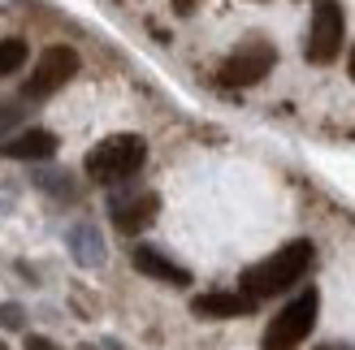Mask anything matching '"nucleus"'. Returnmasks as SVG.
<instances>
[{
	"instance_id": "f03ea898",
	"label": "nucleus",
	"mask_w": 355,
	"mask_h": 350,
	"mask_svg": "<svg viewBox=\"0 0 355 350\" xmlns=\"http://www.w3.org/2000/svg\"><path fill=\"white\" fill-rule=\"evenodd\" d=\"M144 160H148V138L144 134H109L87 151L83 169L96 186H121L144 169Z\"/></svg>"
},
{
	"instance_id": "6ab92c4d",
	"label": "nucleus",
	"mask_w": 355,
	"mask_h": 350,
	"mask_svg": "<svg viewBox=\"0 0 355 350\" xmlns=\"http://www.w3.org/2000/svg\"><path fill=\"white\" fill-rule=\"evenodd\" d=\"M9 203H13V199L5 195V190H0V212H9Z\"/></svg>"
},
{
	"instance_id": "5701e85b",
	"label": "nucleus",
	"mask_w": 355,
	"mask_h": 350,
	"mask_svg": "<svg viewBox=\"0 0 355 350\" xmlns=\"http://www.w3.org/2000/svg\"><path fill=\"white\" fill-rule=\"evenodd\" d=\"M0 350H9V346H5V342H0Z\"/></svg>"
},
{
	"instance_id": "412c9836",
	"label": "nucleus",
	"mask_w": 355,
	"mask_h": 350,
	"mask_svg": "<svg viewBox=\"0 0 355 350\" xmlns=\"http://www.w3.org/2000/svg\"><path fill=\"white\" fill-rule=\"evenodd\" d=\"M316 350H343V346H316Z\"/></svg>"
},
{
	"instance_id": "20e7f679",
	"label": "nucleus",
	"mask_w": 355,
	"mask_h": 350,
	"mask_svg": "<svg viewBox=\"0 0 355 350\" xmlns=\"http://www.w3.org/2000/svg\"><path fill=\"white\" fill-rule=\"evenodd\" d=\"M343 39H347V13H343V5H338V0H316L304 57L312 65H334L338 52H343Z\"/></svg>"
},
{
	"instance_id": "7ed1b4c3",
	"label": "nucleus",
	"mask_w": 355,
	"mask_h": 350,
	"mask_svg": "<svg viewBox=\"0 0 355 350\" xmlns=\"http://www.w3.org/2000/svg\"><path fill=\"white\" fill-rule=\"evenodd\" d=\"M316 316H321V290H299L295 299L269 320L260 338V350H299L308 342V333L316 329Z\"/></svg>"
},
{
	"instance_id": "2eb2a0df",
	"label": "nucleus",
	"mask_w": 355,
	"mask_h": 350,
	"mask_svg": "<svg viewBox=\"0 0 355 350\" xmlns=\"http://www.w3.org/2000/svg\"><path fill=\"white\" fill-rule=\"evenodd\" d=\"M22 350H65L57 338H48V333H26L22 338Z\"/></svg>"
},
{
	"instance_id": "39448f33",
	"label": "nucleus",
	"mask_w": 355,
	"mask_h": 350,
	"mask_svg": "<svg viewBox=\"0 0 355 350\" xmlns=\"http://www.w3.org/2000/svg\"><path fill=\"white\" fill-rule=\"evenodd\" d=\"M277 65V48L269 39H247L243 48H234L217 69L221 86H256L269 69Z\"/></svg>"
},
{
	"instance_id": "6e6552de",
	"label": "nucleus",
	"mask_w": 355,
	"mask_h": 350,
	"mask_svg": "<svg viewBox=\"0 0 355 350\" xmlns=\"http://www.w3.org/2000/svg\"><path fill=\"white\" fill-rule=\"evenodd\" d=\"M57 147H61V138L52 134V130L31 126V130H22V134L5 138V143H0V156H9V160H26V165H40V160H52V156H57Z\"/></svg>"
},
{
	"instance_id": "aec40b11",
	"label": "nucleus",
	"mask_w": 355,
	"mask_h": 350,
	"mask_svg": "<svg viewBox=\"0 0 355 350\" xmlns=\"http://www.w3.org/2000/svg\"><path fill=\"white\" fill-rule=\"evenodd\" d=\"M104 350H121V346H117V342H113V338H109V342H104Z\"/></svg>"
},
{
	"instance_id": "0eeeda50",
	"label": "nucleus",
	"mask_w": 355,
	"mask_h": 350,
	"mask_svg": "<svg viewBox=\"0 0 355 350\" xmlns=\"http://www.w3.org/2000/svg\"><path fill=\"white\" fill-rule=\"evenodd\" d=\"M156 212H161V195L156 190H135V195H113L109 199V221L117 234H144L148 225L156 221Z\"/></svg>"
},
{
	"instance_id": "423d86ee",
	"label": "nucleus",
	"mask_w": 355,
	"mask_h": 350,
	"mask_svg": "<svg viewBox=\"0 0 355 350\" xmlns=\"http://www.w3.org/2000/svg\"><path fill=\"white\" fill-rule=\"evenodd\" d=\"M78 52L74 48H65V44H52V48H44V57H40V65L31 69V78L22 82V95L26 100H48V95H57L61 86L78 74Z\"/></svg>"
},
{
	"instance_id": "1a4fd4ad",
	"label": "nucleus",
	"mask_w": 355,
	"mask_h": 350,
	"mask_svg": "<svg viewBox=\"0 0 355 350\" xmlns=\"http://www.w3.org/2000/svg\"><path fill=\"white\" fill-rule=\"evenodd\" d=\"M130 264L144 273V277H152V282H165V286H191V273L182 268V264H173V259L165 255V251H156V247H148V242H139V247L130 251Z\"/></svg>"
},
{
	"instance_id": "4be33fe9",
	"label": "nucleus",
	"mask_w": 355,
	"mask_h": 350,
	"mask_svg": "<svg viewBox=\"0 0 355 350\" xmlns=\"http://www.w3.org/2000/svg\"><path fill=\"white\" fill-rule=\"evenodd\" d=\"M78 350H100V346H78Z\"/></svg>"
},
{
	"instance_id": "f8f14e48",
	"label": "nucleus",
	"mask_w": 355,
	"mask_h": 350,
	"mask_svg": "<svg viewBox=\"0 0 355 350\" xmlns=\"http://www.w3.org/2000/svg\"><path fill=\"white\" fill-rule=\"evenodd\" d=\"M35 186H40L44 190V195H52V199H61V203H69V199H74L78 195V190H74V178H69V173H61V169H40V173H35Z\"/></svg>"
},
{
	"instance_id": "a211bd4d",
	"label": "nucleus",
	"mask_w": 355,
	"mask_h": 350,
	"mask_svg": "<svg viewBox=\"0 0 355 350\" xmlns=\"http://www.w3.org/2000/svg\"><path fill=\"white\" fill-rule=\"evenodd\" d=\"M347 74H351V82H355V48H351V57H347Z\"/></svg>"
},
{
	"instance_id": "9b49d317",
	"label": "nucleus",
	"mask_w": 355,
	"mask_h": 350,
	"mask_svg": "<svg viewBox=\"0 0 355 350\" xmlns=\"http://www.w3.org/2000/svg\"><path fill=\"white\" fill-rule=\"evenodd\" d=\"M65 247H69V255H74V264H83V268H100L104 259H109V247H104V234L96 230L92 221H78L74 230L65 234Z\"/></svg>"
},
{
	"instance_id": "f257e3e1",
	"label": "nucleus",
	"mask_w": 355,
	"mask_h": 350,
	"mask_svg": "<svg viewBox=\"0 0 355 350\" xmlns=\"http://www.w3.org/2000/svg\"><path fill=\"white\" fill-rule=\"evenodd\" d=\"M312 259H316V247L308 238H295L282 251H273L269 259H260V264L247 268L239 277V294H247L252 303L277 299V294H286V290H295L299 282H304L308 268H312Z\"/></svg>"
},
{
	"instance_id": "9d476101",
	"label": "nucleus",
	"mask_w": 355,
	"mask_h": 350,
	"mask_svg": "<svg viewBox=\"0 0 355 350\" xmlns=\"http://www.w3.org/2000/svg\"><path fill=\"white\" fill-rule=\"evenodd\" d=\"M191 311L204 320H234V316H247V311H256V303L247 299L239 290H208L200 299H191Z\"/></svg>"
},
{
	"instance_id": "ddd939ff",
	"label": "nucleus",
	"mask_w": 355,
	"mask_h": 350,
	"mask_svg": "<svg viewBox=\"0 0 355 350\" xmlns=\"http://www.w3.org/2000/svg\"><path fill=\"white\" fill-rule=\"evenodd\" d=\"M26 65V39H0V78L17 74Z\"/></svg>"
},
{
	"instance_id": "f3484780",
	"label": "nucleus",
	"mask_w": 355,
	"mask_h": 350,
	"mask_svg": "<svg viewBox=\"0 0 355 350\" xmlns=\"http://www.w3.org/2000/svg\"><path fill=\"white\" fill-rule=\"evenodd\" d=\"M195 9H200V0H173V13L178 17H191Z\"/></svg>"
},
{
	"instance_id": "dca6fc26",
	"label": "nucleus",
	"mask_w": 355,
	"mask_h": 350,
	"mask_svg": "<svg viewBox=\"0 0 355 350\" xmlns=\"http://www.w3.org/2000/svg\"><path fill=\"white\" fill-rule=\"evenodd\" d=\"M17 121H22V113H17V104H0V134L17 130Z\"/></svg>"
},
{
	"instance_id": "4468645a",
	"label": "nucleus",
	"mask_w": 355,
	"mask_h": 350,
	"mask_svg": "<svg viewBox=\"0 0 355 350\" xmlns=\"http://www.w3.org/2000/svg\"><path fill=\"white\" fill-rule=\"evenodd\" d=\"M0 329H5V333L26 329V307L22 303H0Z\"/></svg>"
}]
</instances>
